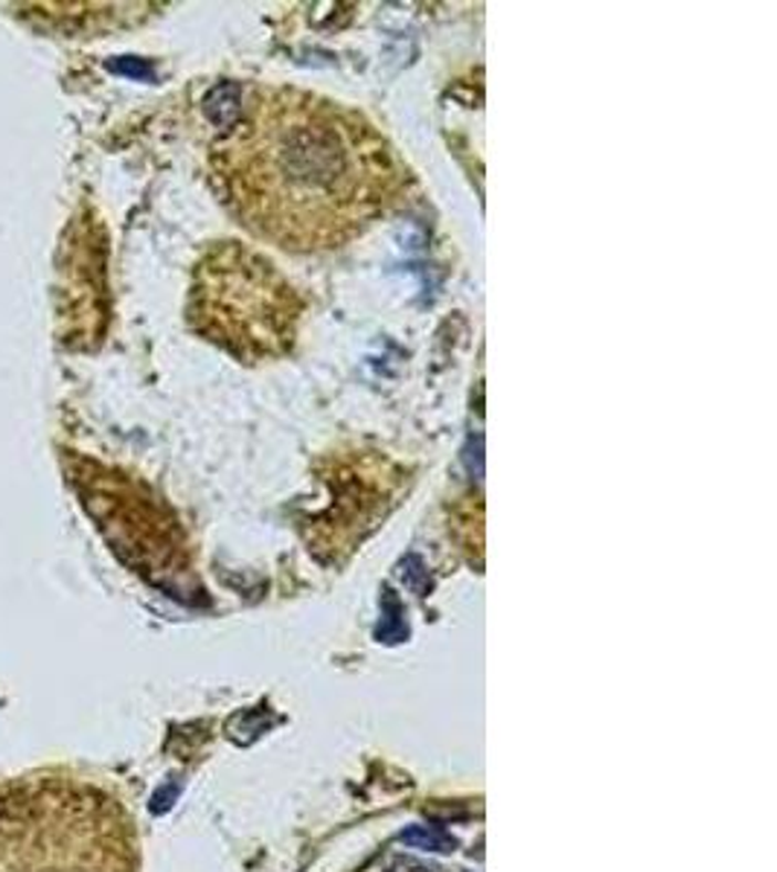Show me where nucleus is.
<instances>
[{
    "label": "nucleus",
    "instance_id": "f257e3e1",
    "mask_svg": "<svg viewBox=\"0 0 777 872\" xmlns=\"http://www.w3.org/2000/svg\"><path fill=\"white\" fill-rule=\"evenodd\" d=\"M213 169L237 219L288 253L344 248L408 189V169L365 114L301 87L260 91L237 111Z\"/></svg>",
    "mask_w": 777,
    "mask_h": 872
},
{
    "label": "nucleus",
    "instance_id": "f03ea898",
    "mask_svg": "<svg viewBox=\"0 0 777 872\" xmlns=\"http://www.w3.org/2000/svg\"><path fill=\"white\" fill-rule=\"evenodd\" d=\"M301 312L292 283L245 244H219L201 265L192 317L239 361H274L292 353Z\"/></svg>",
    "mask_w": 777,
    "mask_h": 872
},
{
    "label": "nucleus",
    "instance_id": "7ed1b4c3",
    "mask_svg": "<svg viewBox=\"0 0 777 872\" xmlns=\"http://www.w3.org/2000/svg\"><path fill=\"white\" fill-rule=\"evenodd\" d=\"M399 841L411 849H422V852H452L454 841L445 832H440L437 826H411L399 834Z\"/></svg>",
    "mask_w": 777,
    "mask_h": 872
},
{
    "label": "nucleus",
    "instance_id": "20e7f679",
    "mask_svg": "<svg viewBox=\"0 0 777 872\" xmlns=\"http://www.w3.org/2000/svg\"><path fill=\"white\" fill-rule=\"evenodd\" d=\"M108 71L114 73H126V76H135V80H149L151 67L140 59H117V62H108Z\"/></svg>",
    "mask_w": 777,
    "mask_h": 872
}]
</instances>
